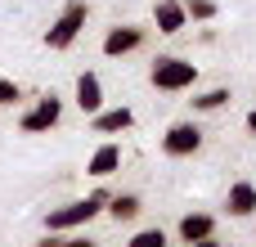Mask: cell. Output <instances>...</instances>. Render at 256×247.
<instances>
[{
	"instance_id": "6da1fadb",
	"label": "cell",
	"mask_w": 256,
	"mask_h": 247,
	"mask_svg": "<svg viewBox=\"0 0 256 247\" xmlns=\"http://www.w3.org/2000/svg\"><path fill=\"white\" fill-rule=\"evenodd\" d=\"M108 189H94V194H86L81 202H68V207H54L50 216H45V225H50V234H58V230H76V225H90L104 207H108Z\"/></svg>"
},
{
	"instance_id": "7a4b0ae2",
	"label": "cell",
	"mask_w": 256,
	"mask_h": 247,
	"mask_svg": "<svg viewBox=\"0 0 256 247\" xmlns=\"http://www.w3.org/2000/svg\"><path fill=\"white\" fill-rule=\"evenodd\" d=\"M148 81L158 86V90H189L194 81H198V63H189V58H176V54H166V58H158L153 63V72H148Z\"/></svg>"
},
{
	"instance_id": "3957f363",
	"label": "cell",
	"mask_w": 256,
	"mask_h": 247,
	"mask_svg": "<svg viewBox=\"0 0 256 247\" xmlns=\"http://www.w3.org/2000/svg\"><path fill=\"white\" fill-rule=\"evenodd\" d=\"M86 14H90V9H86L81 0H68V4H63V14L54 18V27L45 32V45H50V50H68V45L81 36V27H86Z\"/></svg>"
},
{
	"instance_id": "277c9868",
	"label": "cell",
	"mask_w": 256,
	"mask_h": 247,
	"mask_svg": "<svg viewBox=\"0 0 256 247\" xmlns=\"http://www.w3.org/2000/svg\"><path fill=\"white\" fill-rule=\"evenodd\" d=\"M58 117H63V104H58L54 94H45V99H36V104L22 112V122H18V126H22L27 135H40V130H54V126H58Z\"/></svg>"
},
{
	"instance_id": "5b68a950",
	"label": "cell",
	"mask_w": 256,
	"mask_h": 247,
	"mask_svg": "<svg viewBox=\"0 0 256 247\" xmlns=\"http://www.w3.org/2000/svg\"><path fill=\"white\" fill-rule=\"evenodd\" d=\"M162 148H166V158H189V153L202 148V130H198L194 122H176V126L162 135Z\"/></svg>"
},
{
	"instance_id": "8992f818",
	"label": "cell",
	"mask_w": 256,
	"mask_h": 247,
	"mask_svg": "<svg viewBox=\"0 0 256 247\" xmlns=\"http://www.w3.org/2000/svg\"><path fill=\"white\" fill-rule=\"evenodd\" d=\"M140 45H144V27H108V36H104V54L108 58L135 54Z\"/></svg>"
},
{
	"instance_id": "52a82bcc",
	"label": "cell",
	"mask_w": 256,
	"mask_h": 247,
	"mask_svg": "<svg viewBox=\"0 0 256 247\" xmlns=\"http://www.w3.org/2000/svg\"><path fill=\"white\" fill-rule=\"evenodd\" d=\"M76 108H81L86 117H94V112L104 108V86H99L94 72H81V76H76Z\"/></svg>"
},
{
	"instance_id": "ba28073f",
	"label": "cell",
	"mask_w": 256,
	"mask_h": 247,
	"mask_svg": "<svg viewBox=\"0 0 256 247\" xmlns=\"http://www.w3.org/2000/svg\"><path fill=\"white\" fill-rule=\"evenodd\" d=\"M90 126H94V135H117V130H130V126H135V112H130V108H112V112L99 108V112L90 117Z\"/></svg>"
},
{
	"instance_id": "9c48e42d",
	"label": "cell",
	"mask_w": 256,
	"mask_h": 247,
	"mask_svg": "<svg viewBox=\"0 0 256 247\" xmlns=\"http://www.w3.org/2000/svg\"><path fill=\"white\" fill-rule=\"evenodd\" d=\"M153 18H158V32H166V36H176V32H184V4H176V0H153Z\"/></svg>"
},
{
	"instance_id": "30bf717a",
	"label": "cell",
	"mask_w": 256,
	"mask_h": 247,
	"mask_svg": "<svg viewBox=\"0 0 256 247\" xmlns=\"http://www.w3.org/2000/svg\"><path fill=\"white\" fill-rule=\"evenodd\" d=\"M117 166H122V148H117V144H99V148L90 153V166H86V171H90L94 180H108Z\"/></svg>"
},
{
	"instance_id": "8fae6325",
	"label": "cell",
	"mask_w": 256,
	"mask_h": 247,
	"mask_svg": "<svg viewBox=\"0 0 256 247\" xmlns=\"http://www.w3.org/2000/svg\"><path fill=\"white\" fill-rule=\"evenodd\" d=\"M225 207H230V216H252L256 212V189L248 180H238V184L230 189V202H225Z\"/></svg>"
},
{
	"instance_id": "7c38bea8",
	"label": "cell",
	"mask_w": 256,
	"mask_h": 247,
	"mask_svg": "<svg viewBox=\"0 0 256 247\" xmlns=\"http://www.w3.org/2000/svg\"><path fill=\"white\" fill-rule=\"evenodd\" d=\"M212 230H216V220L202 216V212H189V216L180 220V238H184V243H198V238H207Z\"/></svg>"
},
{
	"instance_id": "4fadbf2b",
	"label": "cell",
	"mask_w": 256,
	"mask_h": 247,
	"mask_svg": "<svg viewBox=\"0 0 256 247\" xmlns=\"http://www.w3.org/2000/svg\"><path fill=\"white\" fill-rule=\"evenodd\" d=\"M112 220H135L140 216V198L135 194H117V198H108V207H104Z\"/></svg>"
},
{
	"instance_id": "5bb4252c",
	"label": "cell",
	"mask_w": 256,
	"mask_h": 247,
	"mask_svg": "<svg viewBox=\"0 0 256 247\" xmlns=\"http://www.w3.org/2000/svg\"><path fill=\"white\" fill-rule=\"evenodd\" d=\"M230 104V90H207V94H198L194 99V108L198 112H212V108H225Z\"/></svg>"
},
{
	"instance_id": "9a60e30c",
	"label": "cell",
	"mask_w": 256,
	"mask_h": 247,
	"mask_svg": "<svg viewBox=\"0 0 256 247\" xmlns=\"http://www.w3.org/2000/svg\"><path fill=\"white\" fill-rule=\"evenodd\" d=\"M126 247H166V234H162V230H140Z\"/></svg>"
},
{
	"instance_id": "2e32d148",
	"label": "cell",
	"mask_w": 256,
	"mask_h": 247,
	"mask_svg": "<svg viewBox=\"0 0 256 247\" xmlns=\"http://www.w3.org/2000/svg\"><path fill=\"white\" fill-rule=\"evenodd\" d=\"M22 99V90H18V81H9V76H0V108H9V104H18Z\"/></svg>"
},
{
	"instance_id": "e0dca14e",
	"label": "cell",
	"mask_w": 256,
	"mask_h": 247,
	"mask_svg": "<svg viewBox=\"0 0 256 247\" xmlns=\"http://www.w3.org/2000/svg\"><path fill=\"white\" fill-rule=\"evenodd\" d=\"M184 14H194V18H212L216 4H212V0H184Z\"/></svg>"
},
{
	"instance_id": "ac0fdd59",
	"label": "cell",
	"mask_w": 256,
	"mask_h": 247,
	"mask_svg": "<svg viewBox=\"0 0 256 247\" xmlns=\"http://www.w3.org/2000/svg\"><path fill=\"white\" fill-rule=\"evenodd\" d=\"M58 247H94L90 238H68V243H58Z\"/></svg>"
},
{
	"instance_id": "d6986e66",
	"label": "cell",
	"mask_w": 256,
	"mask_h": 247,
	"mask_svg": "<svg viewBox=\"0 0 256 247\" xmlns=\"http://www.w3.org/2000/svg\"><path fill=\"white\" fill-rule=\"evenodd\" d=\"M189 247H225V243H216V238L207 234V238H198V243H189Z\"/></svg>"
},
{
	"instance_id": "ffe728a7",
	"label": "cell",
	"mask_w": 256,
	"mask_h": 247,
	"mask_svg": "<svg viewBox=\"0 0 256 247\" xmlns=\"http://www.w3.org/2000/svg\"><path fill=\"white\" fill-rule=\"evenodd\" d=\"M248 130H252V135H256V108H252V112H248Z\"/></svg>"
},
{
	"instance_id": "44dd1931",
	"label": "cell",
	"mask_w": 256,
	"mask_h": 247,
	"mask_svg": "<svg viewBox=\"0 0 256 247\" xmlns=\"http://www.w3.org/2000/svg\"><path fill=\"white\" fill-rule=\"evenodd\" d=\"M36 247H58V238H40V243H36Z\"/></svg>"
}]
</instances>
